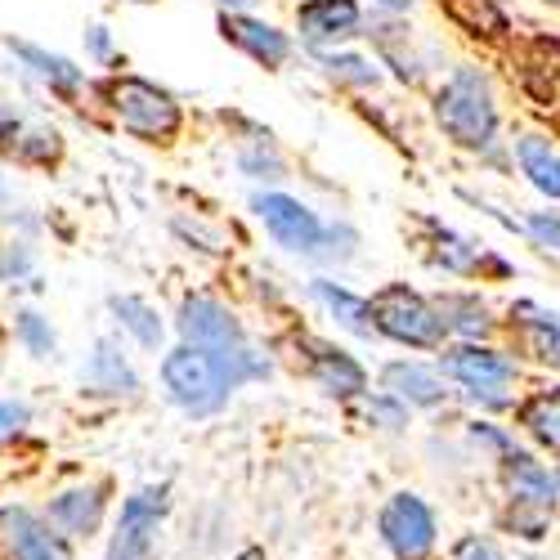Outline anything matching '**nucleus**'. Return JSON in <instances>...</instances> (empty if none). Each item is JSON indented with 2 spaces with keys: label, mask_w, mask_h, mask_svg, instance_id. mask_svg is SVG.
<instances>
[{
  "label": "nucleus",
  "mask_w": 560,
  "mask_h": 560,
  "mask_svg": "<svg viewBox=\"0 0 560 560\" xmlns=\"http://www.w3.org/2000/svg\"><path fill=\"white\" fill-rule=\"evenodd\" d=\"M372 5H382V10L399 14V10H408V5H412V0H372Z\"/></svg>",
  "instance_id": "473e14b6"
},
{
  "label": "nucleus",
  "mask_w": 560,
  "mask_h": 560,
  "mask_svg": "<svg viewBox=\"0 0 560 560\" xmlns=\"http://www.w3.org/2000/svg\"><path fill=\"white\" fill-rule=\"evenodd\" d=\"M382 538L399 560H427L435 547V516L422 498L395 493L382 506Z\"/></svg>",
  "instance_id": "6e6552de"
},
{
  "label": "nucleus",
  "mask_w": 560,
  "mask_h": 560,
  "mask_svg": "<svg viewBox=\"0 0 560 560\" xmlns=\"http://www.w3.org/2000/svg\"><path fill=\"white\" fill-rule=\"evenodd\" d=\"M314 382L328 395H359L368 386L363 368L346 350H332V346H314Z\"/></svg>",
  "instance_id": "6ab92c4d"
},
{
  "label": "nucleus",
  "mask_w": 560,
  "mask_h": 560,
  "mask_svg": "<svg viewBox=\"0 0 560 560\" xmlns=\"http://www.w3.org/2000/svg\"><path fill=\"white\" fill-rule=\"evenodd\" d=\"M220 5H224L229 14H238V10H252V5H256V0H220Z\"/></svg>",
  "instance_id": "72a5a7b5"
},
{
  "label": "nucleus",
  "mask_w": 560,
  "mask_h": 560,
  "mask_svg": "<svg viewBox=\"0 0 560 560\" xmlns=\"http://www.w3.org/2000/svg\"><path fill=\"white\" fill-rule=\"evenodd\" d=\"M238 560H265V551H260V547H247V551H243Z\"/></svg>",
  "instance_id": "f704fd0d"
},
{
  "label": "nucleus",
  "mask_w": 560,
  "mask_h": 560,
  "mask_svg": "<svg viewBox=\"0 0 560 560\" xmlns=\"http://www.w3.org/2000/svg\"><path fill=\"white\" fill-rule=\"evenodd\" d=\"M511 318H516V328L525 332L529 350L542 359V363H556L560 368V314L534 305V301H521L516 310H511Z\"/></svg>",
  "instance_id": "dca6fc26"
},
{
  "label": "nucleus",
  "mask_w": 560,
  "mask_h": 560,
  "mask_svg": "<svg viewBox=\"0 0 560 560\" xmlns=\"http://www.w3.org/2000/svg\"><path fill=\"white\" fill-rule=\"evenodd\" d=\"M27 404H19V399H0V435H14V431H23L27 427Z\"/></svg>",
  "instance_id": "c85d7f7f"
},
{
  "label": "nucleus",
  "mask_w": 560,
  "mask_h": 560,
  "mask_svg": "<svg viewBox=\"0 0 560 560\" xmlns=\"http://www.w3.org/2000/svg\"><path fill=\"white\" fill-rule=\"evenodd\" d=\"M135 5H149V0H135Z\"/></svg>",
  "instance_id": "e433bc0d"
},
{
  "label": "nucleus",
  "mask_w": 560,
  "mask_h": 560,
  "mask_svg": "<svg viewBox=\"0 0 560 560\" xmlns=\"http://www.w3.org/2000/svg\"><path fill=\"white\" fill-rule=\"evenodd\" d=\"M113 117L135 135V139H171L179 130V104L162 85L144 77H113L104 85Z\"/></svg>",
  "instance_id": "20e7f679"
},
{
  "label": "nucleus",
  "mask_w": 560,
  "mask_h": 560,
  "mask_svg": "<svg viewBox=\"0 0 560 560\" xmlns=\"http://www.w3.org/2000/svg\"><path fill=\"white\" fill-rule=\"evenodd\" d=\"M113 314L126 332H135V341L144 346V350H158L162 346V318L149 301H139V296H113Z\"/></svg>",
  "instance_id": "4be33fe9"
},
{
  "label": "nucleus",
  "mask_w": 560,
  "mask_h": 560,
  "mask_svg": "<svg viewBox=\"0 0 560 560\" xmlns=\"http://www.w3.org/2000/svg\"><path fill=\"white\" fill-rule=\"evenodd\" d=\"M162 516H166V489H139L121 506V525L108 547V560H149Z\"/></svg>",
  "instance_id": "1a4fd4ad"
},
{
  "label": "nucleus",
  "mask_w": 560,
  "mask_h": 560,
  "mask_svg": "<svg viewBox=\"0 0 560 560\" xmlns=\"http://www.w3.org/2000/svg\"><path fill=\"white\" fill-rule=\"evenodd\" d=\"M516 162L525 171V179L542 198H560V153L551 149V139L542 135H521L516 139Z\"/></svg>",
  "instance_id": "4468645a"
},
{
  "label": "nucleus",
  "mask_w": 560,
  "mask_h": 560,
  "mask_svg": "<svg viewBox=\"0 0 560 560\" xmlns=\"http://www.w3.org/2000/svg\"><path fill=\"white\" fill-rule=\"evenodd\" d=\"M252 207H256V215L265 220V229H269V238L278 243V247H288V252H296V256H318L323 252V220L305 207V202H296V198H288V194H256L252 198Z\"/></svg>",
  "instance_id": "423d86ee"
},
{
  "label": "nucleus",
  "mask_w": 560,
  "mask_h": 560,
  "mask_svg": "<svg viewBox=\"0 0 560 560\" xmlns=\"http://www.w3.org/2000/svg\"><path fill=\"white\" fill-rule=\"evenodd\" d=\"M90 50H95V55H108V32H104V27H95V36H90Z\"/></svg>",
  "instance_id": "2f4dec72"
},
{
  "label": "nucleus",
  "mask_w": 560,
  "mask_h": 560,
  "mask_svg": "<svg viewBox=\"0 0 560 560\" xmlns=\"http://www.w3.org/2000/svg\"><path fill=\"white\" fill-rule=\"evenodd\" d=\"M457 560H506L493 542H485V538H466L462 547H457Z\"/></svg>",
  "instance_id": "c756f323"
},
{
  "label": "nucleus",
  "mask_w": 560,
  "mask_h": 560,
  "mask_svg": "<svg viewBox=\"0 0 560 560\" xmlns=\"http://www.w3.org/2000/svg\"><path fill=\"white\" fill-rule=\"evenodd\" d=\"M444 10L457 27L476 32V36H502L506 32V10L498 0H444Z\"/></svg>",
  "instance_id": "5701e85b"
},
{
  "label": "nucleus",
  "mask_w": 560,
  "mask_h": 560,
  "mask_svg": "<svg viewBox=\"0 0 560 560\" xmlns=\"http://www.w3.org/2000/svg\"><path fill=\"white\" fill-rule=\"evenodd\" d=\"M435 121L462 149H489L498 135V104L480 68H457L435 95Z\"/></svg>",
  "instance_id": "f03ea898"
},
{
  "label": "nucleus",
  "mask_w": 560,
  "mask_h": 560,
  "mask_svg": "<svg viewBox=\"0 0 560 560\" xmlns=\"http://www.w3.org/2000/svg\"><path fill=\"white\" fill-rule=\"evenodd\" d=\"M314 301L328 310L341 328H350L354 337H372V310H368V301H359L354 292H346V288H337L332 278H314Z\"/></svg>",
  "instance_id": "a211bd4d"
},
{
  "label": "nucleus",
  "mask_w": 560,
  "mask_h": 560,
  "mask_svg": "<svg viewBox=\"0 0 560 560\" xmlns=\"http://www.w3.org/2000/svg\"><path fill=\"white\" fill-rule=\"evenodd\" d=\"M14 55H19L40 81H50V90H59V95H72V90L81 85V68H72L63 55H50V50H40V45H27V40H14Z\"/></svg>",
  "instance_id": "412c9836"
},
{
  "label": "nucleus",
  "mask_w": 560,
  "mask_h": 560,
  "mask_svg": "<svg viewBox=\"0 0 560 560\" xmlns=\"http://www.w3.org/2000/svg\"><path fill=\"white\" fill-rule=\"evenodd\" d=\"M81 377H85L90 390H100V395H130V390L139 386L135 368L117 354L113 341H100V346H95V354H90V363H85Z\"/></svg>",
  "instance_id": "2eb2a0df"
},
{
  "label": "nucleus",
  "mask_w": 560,
  "mask_h": 560,
  "mask_svg": "<svg viewBox=\"0 0 560 560\" xmlns=\"http://www.w3.org/2000/svg\"><path fill=\"white\" fill-rule=\"evenodd\" d=\"M323 63H328V72H332V77H341V81H354V85H377V68H372L368 59H354V55H328Z\"/></svg>",
  "instance_id": "bb28decb"
},
{
  "label": "nucleus",
  "mask_w": 560,
  "mask_h": 560,
  "mask_svg": "<svg viewBox=\"0 0 560 560\" xmlns=\"http://www.w3.org/2000/svg\"><path fill=\"white\" fill-rule=\"evenodd\" d=\"M0 273H5V256H0Z\"/></svg>",
  "instance_id": "c9c22d12"
},
{
  "label": "nucleus",
  "mask_w": 560,
  "mask_h": 560,
  "mask_svg": "<svg viewBox=\"0 0 560 560\" xmlns=\"http://www.w3.org/2000/svg\"><path fill=\"white\" fill-rule=\"evenodd\" d=\"M529 238H538L542 247L560 252V211H534L529 215Z\"/></svg>",
  "instance_id": "cd10ccee"
},
{
  "label": "nucleus",
  "mask_w": 560,
  "mask_h": 560,
  "mask_svg": "<svg viewBox=\"0 0 560 560\" xmlns=\"http://www.w3.org/2000/svg\"><path fill=\"white\" fill-rule=\"evenodd\" d=\"M368 310H372V328H377L382 337H390V341H399V346L431 350V346L444 341L440 310L427 296H417L412 288H404V283L382 288L377 296L368 301Z\"/></svg>",
  "instance_id": "7ed1b4c3"
},
{
  "label": "nucleus",
  "mask_w": 560,
  "mask_h": 560,
  "mask_svg": "<svg viewBox=\"0 0 560 560\" xmlns=\"http://www.w3.org/2000/svg\"><path fill=\"white\" fill-rule=\"evenodd\" d=\"M100 516H104L100 489H72L50 502V525H59L63 534H90L100 525Z\"/></svg>",
  "instance_id": "aec40b11"
},
{
  "label": "nucleus",
  "mask_w": 560,
  "mask_h": 560,
  "mask_svg": "<svg viewBox=\"0 0 560 560\" xmlns=\"http://www.w3.org/2000/svg\"><path fill=\"white\" fill-rule=\"evenodd\" d=\"M179 337H184V346L220 354V359L252 354V346H247V337L238 328V318H233L211 296H184V305H179Z\"/></svg>",
  "instance_id": "39448f33"
},
{
  "label": "nucleus",
  "mask_w": 560,
  "mask_h": 560,
  "mask_svg": "<svg viewBox=\"0 0 560 560\" xmlns=\"http://www.w3.org/2000/svg\"><path fill=\"white\" fill-rule=\"evenodd\" d=\"M0 525H5V534H10V547H14V560H68L63 556V547H59V538L45 529L36 516H27L23 506H5L0 511Z\"/></svg>",
  "instance_id": "f8f14e48"
},
{
  "label": "nucleus",
  "mask_w": 560,
  "mask_h": 560,
  "mask_svg": "<svg viewBox=\"0 0 560 560\" xmlns=\"http://www.w3.org/2000/svg\"><path fill=\"white\" fill-rule=\"evenodd\" d=\"M556 489H560V476H556Z\"/></svg>",
  "instance_id": "4c0bfd02"
},
{
  "label": "nucleus",
  "mask_w": 560,
  "mask_h": 560,
  "mask_svg": "<svg viewBox=\"0 0 560 560\" xmlns=\"http://www.w3.org/2000/svg\"><path fill=\"white\" fill-rule=\"evenodd\" d=\"M444 372L453 382H462L476 399L485 404H506V386L516 382V363L498 350H485V346H457L444 354Z\"/></svg>",
  "instance_id": "0eeeda50"
},
{
  "label": "nucleus",
  "mask_w": 560,
  "mask_h": 560,
  "mask_svg": "<svg viewBox=\"0 0 560 560\" xmlns=\"http://www.w3.org/2000/svg\"><path fill=\"white\" fill-rule=\"evenodd\" d=\"M556 5H560V0H556Z\"/></svg>",
  "instance_id": "58836bf2"
},
{
  "label": "nucleus",
  "mask_w": 560,
  "mask_h": 560,
  "mask_svg": "<svg viewBox=\"0 0 560 560\" xmlns=\"http://www.w3.org/2000/svg\"><path fill=\"white\" fill-rule=\"evenodd\" d=\"M382 382H386V390H390V399H404V404H422V408H431V404H444V382H440V372H431V368H422V363H390L386 372H382Z\"/></svg>",
  "instance_id": "ddd939ff"
},
{
  "label": "nucleus",
  "mask_w": 560,
  "mask_h": 560,
  "mask_svg": "<svg viewBox=\"0 0 560 560\" xmlns=\"http://www.w3.org/2000/svg\"><path fill=\"white\" fill-rule=\"evenodd\" d=\"M252 377H269V363L256 350L243 359H220V354H207L194 346H179L162 359V382H166L171 399L194 417L215 412L229 399V390H238Z\"/></svg>",
  "instance_id": "f257e3e1"
},
{
  "label": "nucleus",
  "mask_w": 560,
  "mask_h": 560,
  "mask_svg": "<svg viewBox=\"0 0 560 560\" xmlns=\"http://www.w3.org/2000/svg\"><path fill=\"white\" fill-rule=\"evenodd\" d=\"M220 32H224V40H233L243 55H252L265 68H278V63L292 55L288 32H278V27L260 23V19H247V14H224L220 19Z\"/></svg>",
  "instance_id": "9d476101"
},
{
  "label": "nucleus",
  "mask_w": 560,
  "mask_h": 560,
  "mask_svg": "<svg viewBox=\"0 0 560 560\" xmlns=\"http://www.w3.org/2000/svg\"><path fill=\"white\" fill-rule=\"evenodd\" d=\"M19 337H23V346L36 354V359H45L55 350V332H50V323H45L40 314H19Z\"/></svg>",
  "instance_id": "a878e982"
},
{
  "label": "nucleus",
  "mask_w": 560,
  "mask_h": 560,
  "mask_svg": "<svg viewBox=\"0 0 560 560\" xmlns=\"http://www.w3.org/2000/svg\"><path fill=\"white\" fill-rule=\"evenodd\" d=\"M521 422H525V431H529L538 444H547L551 453H560V390L534 395V399L521 408Z\"/></svg>",
  "instance_id": "b1692460"
},
{
  "label": "nucleus",
  "mask_w": 560,
  "mask_h": 560,
  "mask_svg": "<svg viewBox=\"0 0 560 560\" xmlns=\"http://www.w3.org/2000/svg\"><path fill=\"white\" fill-rule=\"evenodd\" d=\"M440 318H444V332L453 328L462 337H485L493 328L489 310L476 296H448V301H440Z\"/></svg>",
  "instance_id": "393cba45"
},
{
  "label": "nucleus",
  "mask_w": 560,
  "mask_h": 560,
  "mask_svg": "<svg viewBox=\"0 0 560 560\" xmlns=\"http://www.w3.org/2000/svg\"><path fill=\"white\" fill-rule=\"evenodd\" d=\"M296 27L310 45L341 40V36L359 32V0H305L296 10Z\"/></svg>",
  "instance_id": "9b49d317"
},
{
  "label": "nucleus",
  "mask_w": 560,
  "mask_h": 560,
  "mask_svg": "<svg viewBox=\"0 0 560 560\" xmlns=\"http://www.w3.org/2000/svg\"><path fill=\"white\" fill-rule=\"evenodd\" d=\"M506 489L516 502H534V506H547L556 502V476L542 471V466L529 457V453H506Z\"/></svg>",
  "instance_id": "f3484780"
},
{
  "label": "nucleus",
  "mask_w": 560,
  "mask_h": 560,
  "mask_svg": "<svg viewBox=\"0 0 560 560\" xmlns=\"http://www.w3.org/2000/svg\"><path fill=\"white\" fill-rule=\"evenodd\" d=\"M368 417H377V422H386L390 431L404 427V408H399V404H386V399H372V404H368Z\"/></svg>",
  "instance_id": "7c9ffc66"
}]
</instances>
